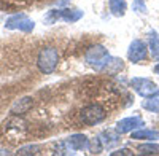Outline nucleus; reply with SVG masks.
<instances>
[{"instance_id": "nucleus-1", "label": "nucleus", "mask_w": 159, "mask_h": 156, "mask_svg": "<svg viewBox=\"0 0 159 156\" xmlns=\"http://www.w3.org/2000/svg\"><path fill=\"white\" fill-rule=\"evenodd\" d=\"M57 62H59V53L54 46H45L40 49L37 56V67L42 73L45 75L52 73L57 67Z\"/></svg>"}, {"instance_id": "nucleus-2", "label": "nucleus", "mask_w": 159, "mask_h": 156, "mask_svg": "<svg viewBox=\"0 0 159 156\" xmlns=\"http://www.w3.org/2000/svg\"><path fill=\"white\" fill-rule=\"evenodd\" d=\"M110 57L111 56L108 53V49L103 45H92L86 49V53H84V61L94 70H99V72L105 69V66H107Z\"/></svg>"}, {"instance_id": "nucleus-3", "label": "nucleus", "mask_w": 159, "mask_h": 156, "mask_svg": "<svg viewBox=\"0 0 159 156\" xmlns=\"http://www.w3.org/2000/svg\"><path fill=\"white\" fill-rule=\"evenodd\" d=\"M89 139L84 134H73L67 137L65 140L59 142L56 145V153L57 154H69L72 151H81V150H89Z\"/></svg>"}, {"instance_id": "nucleus-4", "label": "nucleus", "mask_w": 159, "mask_h": 156, "mask_svg": "<svg viewBox=\"0 0 159 156\" xmlns=\"http://www.w3.org/2000/svg\"><path fill=\"white\" fill-rule=\"evenodd\" d=\"M105 116H107V112H105V108L100 103H89V105L83 107L81 112H80V120L88 126L102 123L105 120Z\"/></svg>"}, {"instance_id": "nucleus-5", "label": "nucleus", "mask_w": 159, "mask_h": 156, "mask_svg": "<svg viewBox=\"0 0 159 156\" xmlns=\"http://www.w3.org/2000/svg\"><path fill=\"white\" fill-rule=\"evenodd\" d=\"M83 18V11L81 10H70V8H64V10H51L48 11V15L45 18L46 24H54L57 19H62L65 22H76Z\"/></svg>"}, {"instance_id": "nucleus-6", "label": "nucleus", "mask_w": 159, "mask_h": 156, "mask_svg": "<svg viewBox=\"0 0 159 156\" xmlns=\"http://www.w3.org/2000/svg\"><path fill=\"white\" fill-rule=\"evenodd\" d=\"M5 27L10 30H21V32H32L35 27V22L25 15V13H16V15L10 16L5 21Z\"/></svg>"}, {"instance_id": "nucleus-7", "label": "nucleus", "mask_w": 159, "mask_h": 156, "mask_svg": "<svg viewBox=\"0 0 159 156\" xmlns=\"http://www.w3.org/2000/svg\"><path fill=\"white\" fill-rule=\"evenodd\" d=\"M130 86L142 97H148V96H151V94H154V93L159 91V88H157V85L154 81L148 80V78H140V76L132 78V80H130Z\"/></svg>"}, {"instance_id": "nucleus-8", "label": "nucleus", "mask_w": 159, "mask_h": 156, "mask_svg": "<svg viewBox=\"0 0 159 156\" xmlns=\"http://www.w3.org/2000/svg\"><path fill=\"white\" fill-rule=\"evenodd\" d=\"M147 54H148V46L145 42L139 40V38H135V40H132L130 45H129V49H127V59L130 62H142L147 59Z\"/></svg>"}, {"instance_id": "nucleus-9", "label": "nucleus", "mask_w": 159, "mask_h": 156, "mask_svg": "<svg viewBox=\"0 0 159 156\" xmlns=\"http://www.w3.org/2000/svg\"><path fill=\"white\" fill-rule=\"evenodd\" d=\"M145 123L140 116H127V118H123L116 123V132L119 134H127V132H134L135 129L143 127Z\"/></svg>"}, {"instance_id": "nucleus-10", "label": "nucleus", "mask_w": 159, "mask_h": 156, "mask_svg": "<svg viewBox=\"0 0 159 156\" xmlns=\"http://www.w3.org/2000/svg\"><path fill=\"white\" fill-rule=\"evenodd\" d=\"M32 107H34V97L25 96V97H22V99H19V100H16L15 103H13L11 108H10V113L16 115V116H21V115H25Z\"/></svg>"}, {"instance_id": "nucleus-11", "label": "nucleus", "mask_w": 159, "mask_h": 156, "mask_svg": "<svg viewBox=\"0 0 159 156\" xmlns=\"http://www.w3.org/2000/svg\"><path fill=\"white\" fill-rule=\"evenodd\" d=\"M132 139L134 140H159V132L157 131H153V129H145V127H140V129H135L132 132Z\"/></svg>"}, {"instance_id": "nucleus-12", "label": "nucleus", "mask_w": 159, "mask_h": 156, "mask_svg": "<svg viewBox=\"0 0 159 156\" xmlns=\"http://www.w3.org/2000/svg\"><path fill=\"white\" fill-rule=\"evenodd\" d=\"M119 132H113V131H103L100 135H99V139H100V142H102V147L103 148H111V147H115V145H118L119 144Z\"/></svg>"}, {"instance_id": "nucleus-13", "label": "nucleus", "mask_w": 159, "mask_h": 156, "mask_svg": "<svg viewBox=\"0 0 159 156\" xmlns=\"http://www.w3.org/2000/svg\"><path fill=\"white\" fill-rule=\"evenodd\" d=\"M142 107L147 110V112H151V113H159V91L148 97H145V100L142 102Z\"/></svg>"}, {"instance_id": "nucleus-14", "label": "nucleus", "mask_w": 159, "mask_h": 156, "mask_svg": "<svg viewBox=\"0 0 159 156\" xmlns=\"http://www.w3.org/2000/svg\"><path fill=\"white\" fill-rule=\"evenodd\" d=\"M148 49L151 51L153 59L159 61V35L154 30H151L148 34Z\"/></svg>"}, {"instance_id": "nucleus-15", "label": "nucleus", "mask_w": 159, "mask_h": 156, "mask_svg": "<svg viewBox=\"0 0 159 156\" xmlns=\"http://www.w3.org/2000/svg\"><path fill=\"white\" fill-rule=\"evenodd\" d=\"M110 13L116 18H121L126 15V0H108Z\"/></svg>"}, {"instance_id": "nucleus-16", "label": "nucleus", "mask_w": 159, "mask_h": 156, "mask_svg": "<svg viewBox=\"0 0 159 156\" xmlns=\"http://www.w3.org/2000/svg\"><path fill=\"white\" fill-rule=\"evenodd\" d=\"M142 154H159V145L151 144V140H148V144H142L137 148Z\"/></svg>"}, {"instance_id": "nucleus-17", "label": "nucleus", "mask_w": 159, "mask_h": 156, "mask_svg": "<svg viewBox=\"0 0 159 156\" xmlns=\"http://www.w3.org/2000/svg\"><path fill=\"white\" fill-rule=\"evenodd\" d=\"M132 10H134L135 13H139V15H147L148 13L145 0H134V2H132Z\"/></svg>"}, {"instance_id": "nucleus-18", "label": "nucleus", "mask_w": 159, "mask_h": 156, "mask_svg": "<svg viewBox=\"0 0 159 156\" xmlns=\"http://www.w3.org/2000/svg\"><path fill=\"white\" fill-rule=\"evenodd\" d=\"M35 150H38V147H22V148H19L18 150V154H32V153H35Z\"/></svg>"}, {"instance_id": "nucleus-19", "label": "nucleus", "mask_w": 159, "mask_h": 156, "mask_svg": "<svg viewBox=\"0 0 159 156\" xmlns=\"http://www.w3.org/2000/svg\"><path fill=\"white\" fill-rule=\"evenodd\" d=\"M110 154H111V156H119V154H129V156H130V154H132V151H130L129 148H121V150H116V151H111Z\"/></svg>"}, {"instance_id": "nucleus-20", "label": "nucleus", "mask_w": 159, "mask_h": 156, "mask_svg": "<svg viewBox=\"0 0 159 156\" xmlns=\"http://www.w3.org/2000/svg\"><path fill=\"white\" fill-rule=\"evenodd\" d=\"M154 72H156V73H157V75H159V64H157V66H156V67H154Z\"/></svg>"}]
</instances>
